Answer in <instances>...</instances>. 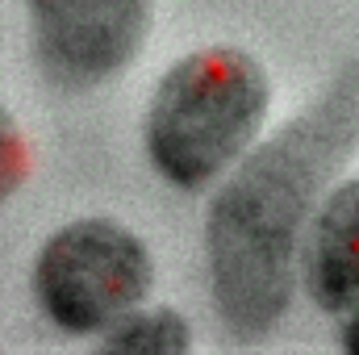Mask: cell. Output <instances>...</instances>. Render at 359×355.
Listing matches in <instances>:
<instances>
[{
  "mask_svg": "<svg viewBox=\"0 0 359 355\" xmlns=\"http://www.w3.org/2000/svg\"><path fill=\"white\" fill-rule=\"evenodd\" d=\"M42 72L63 88L117 76L142 46L151 0H29Z\"/></svg>",
  "mask_w": 359,
  "mask_h": 355,
  "instance_id": "obj_4",
  "label": "cell"
},
{
  "mask_svg": "<svg viewBox=\"0 0 359 355\" xmlns=\"http://www.w3.org/2000/svg\"><path fill=\"white\" fill-rule=\"evenodd\" d=\"M343 347L351 355H359V309H351L347 322H343Z\"/></svg>",
  "mask_w": 359,
  "mask_h": 355,
  "instance_id": "obj_8",
  "label": "cell"
},
{
  "mask_svg": "<svg viewBox=\"0 0 359 355\" xmlns=\"http://www.w3.org/2000/svg\"><path fill=\"white\" fill-rule=\"evenodd\" d=\"M268 105L271 84L251 55L234 46L184 55L147 109V155L155 172L188 192L213 184L243 159Z\"/></svg>",
  "mask_w": 359,
  "mask_h": 355,
  "instance_id": "obj_2",
  "label": "cell"
},
{
  "mask_svg": "<svg viewBox=\"0 0 359 355\" xmlns=\"http://www.w3.org/2000/svg\"><path fill=\"white\" fill-rule=\"evenodd\" d=\"M29 172V151H25V138L13 121V113L0 105V201L13 196L21 188V180Z\"/></svg>",
  "mask_w": 359,
  "mask_h": 355,
  "instance_id": "obj_7",
  "label": "cell"
},
{
  "mask_svg": "<svg viewBox=\"0 0 359 355\" xmlns=\"http://www.w3.org/2000/svg\"><path fill=\"white\" fill-rule=\"evenodd\" d=\"M305 288L318 309H359V180L322 196L305 243Z\"/></svg>",
  "mask_w": 359,
  "mask_h": 355,
  "instance_id": "obj_5",
  "label": "cell"
},
{
  "mask_svg": "<svg viewBox=\"0 0 359 355\" xmlns=\"http://www.w3.org/2000/svg\"><path fill=\"white\" fill-rule=\"evenodd\" d=\"M100 351H126V355H180L188 351V322L176 309H142L134 305L121 314L104 339Z\"/></svg>",
  "mask_w": 359,
  "mask_h": 355,
  "instance_id": "obj_6",
  "label": "cell"
},
{
  "mask_svg": "<svg viewBox=\"0 0 359 355\" xmlns=\"http://www.w3.org/2000/svg\"><path fill=\"white\" fill-rule=\"evenodd\" d=\"M147 243L109 217H80L46 239L34 264V297L67 335L109 330L151 293Z\"/></svg>",
  "mask_w": 359,
  "mask_h": 355,
  "instance_id": "obj_3",
  "label": "cell"
},
{
  "mask_svg": "<svg viewBox=\"0 0 359 355\" xmlns=\"http://www.w3.org/2000/svg\"><path fill=\"white\" fill-rule=\"evenodd\" d=\"M359 138V67H347L309 113L251 151L209 209V284L226 330L243 343L288 314L309 217Z\"/></svg>",
  "mask_w": 359,
  "mask_h": 355,
  "instance_id": "obj_1",
  "label": "cell"
}]
</instances>
